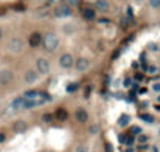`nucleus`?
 <instances>
[{"label": "nucleus", "instance_id": "obj_6", "mask_svg": "<svg viewBox=\"0 0 160 152\" xmlns=\"http://www.w3.org/2000/svg\"><path fill=\"white\" fill-rule=\"evenodd\" d=\"M55 14H56L58 17H67V16L72 14V8H70L69 5H61L59 8H56Z\"/></svg>", "mask_w": 160, "mask_h": 152}, {"label": "nucleus", "instance_id": "obj_20", "mask_svg": "<svg viewBox=\"0 0 160 152\" xmlns=\"http://www.w3.org/2000/svg\"><path fill=\"white\" fill-rule=\"evenodd\" d=\"M134 143H135V137H132V135H131V137L126 138V143H124V144H126V146H132Z\"/></svg>", "mask_w": 160, "mask_h": 152}, {"label": "nucleus", "instance_id": "obj_13", "mask_svg": "<svg viewBox=\"0 0 160 152\" xmlns=\"http://www.w3.org/2000/svg\"><path fill=\"white\" fill-rule=\"evenodd\" d=\"M25 98H23V96H22V98H17V100H14V101H12V104H11V107L12 109H23V106H25Z\"/></svg>", "mask_w": 160, "mask_h": 152}, {"label": "nucleus", "instance_id": "obj_14", "mask_svg": "<svg viewBox=\"0 0 160 152\" xmlns=\"http://www.w3.org/2000/svg\"><path fill=\"white\" fill-rule=\"evenodd\" d=\"M97 8L100 11H107L109 9V3H107V0H97Z\"/></svg>", "mask_w": 160, "mask_h": 152}, {"label": "nucleus", "instance_id": "obj_9", "mask_svg": "<svg viewBox=\"0 0 160 152\" xmlns=\"http://www.w3.org/2000/svg\"><path fill=\"white\" fill-rule=\"evenodd\" d=\"M36 81H37V73L34 70H28L25 73V82L26 84H34Z\"/></svg>", "mask_w": 160, "mask_h": 152}, {"label": "nucleus", "instance_id": "obj_32", "mask_svg": "<svg viewBox=\"0 0 160 152\" xmlns=\"http://www.w3.org/2000/svg\"><path fill=\"white\" fill-rule=\"evenodd\" d=\"M155 70H157V68H155V67H151V68H149V70H148V72H149V73H155Z\"/></svg>", "mask_w": 160, "mask_h": 152}, {"label": "nucleus", "instance_id": "obj_8", "mask_svg": "<svg viewBox=\"0 0 160 152\" xmlns=\"http://www.w3.org/2000/svg\"><path fill=\"white\" fill-rule=\"evenodd\" d=\"M41 42H42V37H41V33H33V34L30 36V45H31L33 48L39 47V45H41Z\"/></svg>", "mask_w": 160, "mask_h": 152}, {"label": "nucleus", "instance_id": "obj_1", "mask_svg": "<svg viewBox=\"0 0 160 152\" xmlns=\"http://www.w3.org/2000/svg\"><path fill=\"white\" fill-rule=\"evenodd\" d=\"M42 44H44V48L47 51H55L59 45V39L56 37L55 33H47L44 37H42Z\"/></svg>", "mask_w": 160, "mask_h": 152}, {"label": "nucleus", "instance_id": "obj_30", "mask_svg": "<svg viewBox=\"0 0 160 152\" xmlns=\"http://www.w3.org/2000/svg\"><path fill=\"white\" fill-rule=\"evenodd\" d=\"M118 140H120V143H126V135H120Z\"/></svg>", "mask_w": 160, "mask_h": 152}, {"label": "nucleus", "instance_id": "obj_39", "mask_svg": "<svg viewBox=\"0 0 160 152\" xmlns=\"http://www.w3.org/2000/svg\"><path fill=\"white\" fill-rule=\"evenodd\" d=\"M158 103H160V96H158Z\"/></svg>", "mask_w": 160, "mask_h": 152}, {"label": "nucleus", "instance_id": "obj_27", "mask_svg": "<svg viewBox=\"0 0 160 152\" xmlns=\"http://www.w3.org/2000/svg\"><path fill=\"white\" fill-rule=\"evenodd\" d=\"M138 141L140 143H146V141H148V137H146V135H140L138 137Z\"/></svg>", "mask_w": 160, "mask_h": 152}, {"label": "nucleus", "instance_id": "obj_18", "mask_svg": "<svg viewBox=\"0 0 160 152\" xmlns=\"http://www.w3.org/2000/svg\"><path fill=\"white\" fill-rule=\"evenodd\" d=\"M75 152H89V146L87 144H79Z\"/></svg>", "mask_w": 160, "mask_h": 152}, {"label": "nucleus", "instance_id": "obj_15", "mask_svg": "<svg viewBox=\"0 0 160 152\" xmlns=\"http://www.w3.org/2000/svg\"><path fill=\"white\" fill-rule=\"evenodd\" d=\"M56 117H58V120L65 121V120H67V117H69V113H67V110H65V109H59L58 112H56Z\"/></svg>", "mask_w": 160, "mask_h": 152}, {"label": "nucleus", "instance_id": "obj_16", "mask_svg": "<svg viewBox=\"0 0 160 152\" xmlns=\"http://www.w3.org/2000/svg\"><path fill=\"white\" fill-rule=\"evenodd\" d=\"M118 124H120V126H121V127L128 126V124H129V115L123 113L121 117H120V120H118Z\"/></svg>", "mask_w": 160, "mask_h": 152}, {"label": "nucleus", "instance_id": "obj_34", "mask_svg": "<svg viewBox=\"0 0 160 152\" xmlns=\"http://www.w3.org/2000/svg\"><path fill=\"white\" fill-rule=\"evenodd\" d=\"M135 79H137V81H141L143 76H141V75H135Z\"/></svg>", "mask_w": 160, "mask_h": 152}, {"label": "nucleus", "instance_id": "obj_24", "mask_svg": "<svg viewBox=\"0 0 160 152\" xmlns=\"http://www.w3.org/2000/svg\"><path fill=\"white\" fill-rule=\"evenodd\" d=\"M78 89V84H70V86H67V92L70 93V92H75Z\"/></svg>", "mask_w": 160, "mask_h": 152}, {"label": "nucleus", "instance_id": "obj_11", "mask_svg": "<svg viewBox=\"0 0 160 152\" xmlns=\"http://www.w3.org/2000/svg\"><path fill=\"white\" fill-rule=\"evenodd\" d=\"M12 129H14V132H17V133H22V132L26 130V123L19 120V121H16L14 124H12Z\"/></svg>", "mask_w": 160, "mask_h": 152}, {"label": "nucleus", "instance_id": "obj_40", "mask_svg": "<svg viewBox=\"0 0 160 152\" xmlns=\"http://www.w3.org/2000/svg\"><path fill=\"white\" fill-rule=\"evenodd\" d=\"M158 133H160V130H158Z\"/></svg>", "mask_w": 160, "mask_h": 152}, {"label": "nucleus", "instance_id": "obj_33", "mask_svg": "<svg viewBox=\"0 0 160 152\" xmlns=\"http://www.w3.org/2000/svg\"><path fill=\"white\" fill-rule=\"evenodd\" d=\"M3 141H5V135L0 133V143H3Z\"/></svg>", "mask_w": 160, "mask_h": 152}, {"label": "nucleus", "instance_id": "obj_37", "mask_svg": "<svg viewBox=\"0 0 160 152\" xmlns=\"http://www.w3.org/2000/svg\"><path fill=\"white\" fill-rule=\"evenodd\" d=\"M126 152H132V149H128V150H126Z\"/></svg>", "mask_w": 160, "mask_h": 152}, {"label": "nucleus", "instance_id": "obj_4", "mask_svg": "<svg viewBox=\"0 0 160 152\" xmlns=\"http://www.w3.org/2000/svg\"><path fill=\"white\" fill-rule=\"evenodd\" d=\"M22 40L20 39H11L8 42V50L11 53H20L22 51Z\"/></svg>", "mask_w": 160, "mask_h": 152}, {"label": "nucleus", "instance_id": "obj_5", "mask_svg": "<svg viewBox=\"0 0 160 152\" xmlns=\"http://www.w3.org/2000/svg\"><path fill=\"white\" fill-rule=\"evenodd\" d=\"M59 64H61V67H64V68H70L72 65H73V56L72 54H62V56L59 58Z\"/></svg>", "mask_w": 160, "mask_h": 152}, {"label": "nucleus", "instance_id": "obj_26", "mask_svg": "<svg viewBox=\"0 0 160 152\" xmlns=\"http://www.w3.org/2000/svg\"><path fill=\"white\" fill-rule=\"evenodd\" d=\"M123 86H124V87H131V86H132V81H131L129 78H126L124 82H123Z\"/></svg>", "mask_w": 160, "mask_h": 152}, {"label": "nucleus", "instance_id": "obj_28", "mask_svg": "<svg viewBox=\"0 0 160 152\" xmlns=\"http://www.w3.org/2000/svg\"><path fill=\"white\" fill-rule=\"evenodd\" d=\"M152 90H154V92H157V93L160 92V82H155V84L152 86Z\"/></svg>", "mask_w": 160, "mask_h": 152}, {"label": "nucleus", "instance_id": "obj_21", "mask_svg": "<svg viewBox=\"0 0 160 152\" xmlns=\"http://www.w3.org/2000/svg\"><path fill=\"white\" fill-rule=\"evenodd\" d=\"M141 120H143V121H146V123H149V124H151V123H154V118H152L151 115H141Z\"/></svg>", "mask_w": 160, "mask_h": 152}, {"label": "nucleus", "instance_id": "obj_23", "mask_svg": "<svg viewBox=\"0 0 160 152\" xmlns=\"http://www.w3.org/2000/svg\"><path fill=\"white\" fill-rule=\"evenodd\" d=\"M149 5L152 8H160V0H149Z\"/></svg>", "mask_w": 160, "mask_h": 152}, {"label": "nucleus", "instance_id": "obj_38", "mask_svg": "<svg viewBox=\"0 0 160 152\" xmlns=\"http://www.w3.org/2000/svg\"><path fill=\"white\" fill-rule=\"evenodd\" d=\"M48 2H50V3H51V2H53V0H48Z\"/></svg>", "mask_w": 160, "mask_h": 152}, {"label": "nucleus", "instance_id": "obj_31", "mask_svg": "<svg viewBox=\"0 0 160 152\" xmlns=\"http://www.w3.org/2000/svg\"><path fill=\"white\" fill-rule=\"evenodd\" d=\"M120 23L123 25V28H126V26H128V23H126V19H121V22H120Z\"/></svg>", "mask_w": 160, "mask_h": 152}, {"label": "nucleus", "instance_id": "obj_22", "mask_svg": "<svg viewBox=\"0 0 160 152\" xmlns=\"http://www.w3.org/2000/svg\"><path fill=\"white\" fill-rule=\"evenodd\" d=\"M89 130H90V133H92V135H95V133H98V130H100V129H98V126H97V124H92Z\"/></svg>", "mask_w": 160, "mask_h": 152}, {"label": "nucleus", "instance_id": "obj_25", "mask_svg": "<svg viewBox=\"0 0 160 152\" xmlns=\"http://www.w3.org/2000/svg\"><path fill=\"white\" fill-rule=\"evenodd\" d=\"M67 3H69V6H78L79 0H67Z\"/></svg>", "mask_w": 160, "mask_h": 152}, {"label": "nucleus", "instance_id": "obj_17", "mask_svg": "<svg viewBox=\"0 0 160 152\" xmlns=\"http://www.w3.org/2000/svg\"><path fill=\"white\" fill-rule=\"evenodd\" d=\"M141 133V127H138V126H134L131 129V135L132 137H135V135H140Z\"/></svg>", "mask_w": 160, "mask_h": 152}, {"label": "nucleus", "instance_id": "obj_12", "mask_svg": "<svg viewBox=\"0 0 160 152\" xmlns=\"http://www.w3.org/2000/svg\"><path fill=\"white\" fill-rule=\"evenodd\" d=\"M83 17L86 20H93L95 19V11H93L92 8H84L83 9Z\"/></svg>", "mask_w": 160, "mask_h": 152}, {"label": "nucleus", "instance_id": "obj_19", "mask_svg": "<svg viewBox=\"0 0 160 152\" xmlns=\"http://www.w3.org/2000/svg\"><path fill=\"white\" fill-rule=\"evenodd\" d=\"M51 120H53V115L51 113H44L42 115V121L44 123H51Z\"/></svg>", "mask_w": 160, "mask_h": 152}, {"label": "nucleus", "instance_id": "obj_7", "mask_svg": "<svg viewBox=\"0 0 160 152\" xmlns=\"http://www.w3.org/2000/svg\"><path fill=\"white\" fill-rule=\"evenodd\" d=\"M89 67H90V62H89V59H86V58H79V59L76 61V70H78V72L89 70Z\"/></svg>", "mask_w": 160, "mask_h": 152}, {"label": "nucleus", "instance_id": "obj_29", "mask_svg": "<svg viewBox=\"0 0 160 152\" xmlns=\"http://www.w3.org/2000/svg\"><path fill=\"white\" fill-rule=\"evenodd\" d=\"M106 152H114V149H112V144H111V143L106 144Z\"/></svg>", "mask_w": 160, "mask_h": 152}, {"label": "nucleus", "instance_id": "obj_3", "mask_svg": "<svg viewBox=\"0 0 160 152\" xmlns=\"http://www.w3.org/2000/svg\"><path fill=\"white\" fill-rule=\"evenodd\" d=\"M36 68H37V72H39V73L47 75V73L50 72V64H48V61H47V59L39 58V59L36 61Z\"/></svg>", "mask_w": 160, "mask_h": 152}, {"label": "nucleus", "instance_id": "obj_35", "mask_svg": "<svg viewBox=\"0 0 160 152\" xmlns=\"http://www.w3.org/2000/svg\"><path fill=\"white\" fill-rule=\"evenodd\" d=\"M154 109H155V110H157V112H160V106H158V104H157V106H155V107H154Z\"/></svg>", "mask_w": 160, "mask_h": 152}, {"label": "nucleus", "instance_id": "obj_36", "mask_svg": "<svg viewBox=\"0 0 160 152\" xmlns=\"http://www.w3.org/2000/svg\"><path fill=\"white\" fill-rule=\"evenodd\" d=\"M2 34H3V31H2V28H0V39H2Z\"/></svg>", "mask_w": 160, "mask_h": 152}, {"label": "nucleus", "instance_id": "obj_2", "mask_svg": "<svg viewBox=\"0 0 160 152\" xmlns=\"http://www.w3.org/2000/svg\"><path fill=\"white\" fill-rule=\"evenodd\" d=\"M12 78H14V75H12L11 70H8V68H3V70H0V86L9 84V82L12 81Z\"/></svg>", "mask_w": 160, "mask_h": 152}, {"label": "nucleus", "instance_id": "obj_10", "mask_svg": "<svg viewBox=\"0 0 160 152\" xmlns=\"http://www.w3.org/2000/svg\"><path fill=\"white\" fill-rule=\"evenodd\" d=\"M75 118H76L79 123H86L87 118H89V115H87V112H86L84 109H78L76 112H75Z\"/></svg>", "mask_w": 160, "mask_h": 152}]
</instances>
